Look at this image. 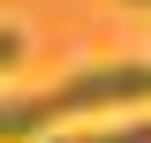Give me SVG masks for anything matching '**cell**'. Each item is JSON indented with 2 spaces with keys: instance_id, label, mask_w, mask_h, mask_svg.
Segmentation results:
<instances>
[{
  "instance_id": "obj_2",
  "label": "cell",
  "mask_w": 151,
  "mask_h": 143,
  "mask_svg": "<svg viewBox=\"0 0 151 143\" xmlns=\"http://www.w3.org/2000/svg\"><path fill=\"white\" fill-rule=\"evenodd\" d=\"M60 121H68L60 113V90H15V98H0V143H38Z\"/></svg>"
},
{
  "instance_id": "obj_5",
  "label": "cell",
  "mask_w": 151,
  "mask_h": 143,
  "mask_svg": "<svg viewBox=\"0 0 151 143\" xmlns=\"http://www.w3.org/2000/svg\"><path fill=\"white\" fill-rule=\"evenodd\" d=\"M129 8H151V0H129Z\"/></svg>"
},
{
  "instance_id": "obj_4",
  "label": "cell",
  "mask_w": 151,
  "mask_h": 143,
  "mask_svg": "<svg viewBox=\"0 0 151 143\" xmlns=\"http://www.w3.org/2000/svg\"><path fill=\"white\" fill-rule=\"evenodd\" d=\"M23 53H30V38H23V30H15V23H0V75L15 68V60H23Z\"/></svg>"
},
{
  "instance_id": "obj_1",
  "label": "cell",
  "mask_w": 151,
  "mask_h": 143,
  "mask_svg": "<svg viewBox=\"0 0 151 143\" xmlns=\"http://www.w3.org/2000/svg\"><path fill=\"white\" fill-rule=\"evenodd\" d=\"M60 90V113H106V106H151V60H113V68H83Z\"/></svg>"
},
{
  "instance_id": "obj_3",
  "label": "cell",
  "mask_w": 151,
  "mask_h": 143,
  "mask_svg": "<svg viewBox=\"0 0 151 143\" xmlns=\"http://www.w3.org/2000/svg\"><path fill=\"white\" fill-rule=\"evenodd\" d=\"M45 143H151V121H121V128H83V136H45Z\"/></svg>"
}]
</instances>
